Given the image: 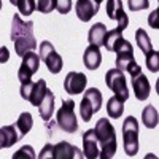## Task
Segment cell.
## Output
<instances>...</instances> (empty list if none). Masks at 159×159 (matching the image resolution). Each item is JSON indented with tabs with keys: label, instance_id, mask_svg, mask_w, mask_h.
<instances>
[{
	"label": "cell",
	"instance_id": "obj_1",
	"mask_svg": "<svg viewBox=\"0 0 159 159\" xmlns=\"http://www.w3.org/2000/svg\"><path fill=\"white\" fill-rule=\"evenodd\" d=\"M11 42L15 43V51L18 56H24L29 51H35L37 40L34 37V22L22 21L19 15L13 16L11 22Z\"/></svg>",
	"mask_w": 159,
	"mask_h": 159
},
{
	"label": "cell",
	"instance_id": "obj_2",
	"mask_svg": "<svg viewBox=\"0 0 159 159\" xmlns=\"http://www.w3.org/2000/svg\"><path fill=\"white\" fill-rule=\"evenodd\" d=\"M96 137L99 142V157L100 159H111L116 153L118 143H116V132L113 124L107 118H100L96 127Z\"/></svg>",
	"mask_w": 159,
	"mask_h": 159
},
{
	"label": "cell",
	"instance_id": "obj_3",
	"mask_svg": "<svg viewBox=\"0 0 159 159\" xmlns=\"http://www.w3.org/2000/svg\"><path fill=\"white\" fill-rule=\"evenodd\" d=\"M115 54H116V62H115L116 69H119L121 72H127L129 75H135L142 72L140 65L134 59V48L127 40H123L119 43V46L115 49Z\"/></svg>",
	"mask_w": 159,
	"mask_h": 159
},
{
	"label": "cell",
	"instance_id": "obj_4",
	"mask_svg": "<svg viewBox=\"0 0 159 159\" xmlns=\"http://www.w3.org/2000/svg\"><path fill=\"white\" fill-rule=\"evenodd\" d=\"M123 143L127 156L139 153V121L134 116H127L123 123Z\"/></svg>",
	"mask_w": 159,
	"mask_h": 159
},
{
	"label": "cell",
	"instance_id": "obj_5",
	"mask_svg": "<svg viewBox=\"0 0 159 159\" xmlns=\"http://www.w3.org/2000/svg\"><path fill=\"white\" fill-rule=\"evenodd\" d=\"M56 119H57L59 127L64 132H67V134H73V132L78 130V119L75 115V102L72 99L62 102L61 108L57 110Z\"/></svg>",
	"mask_w": 159,
	"mask_h": 159
},
{
	"label": "cell",
	"instance_id": "obj_6",
	"mask_svg": "<svg viewBox=\"0 0 159 159\" xmlns=\"http://www.w3.org/2000/svg\"><path fill=\"white\" fill-rule=\"evenodd\" d=\"M105 83L110 88V91L115 92V96L126 102L129 99V89H127V81L124 73L119 69H110L107 73H105Z\"/></svg>",
	"mask_w": 159,
	"mask_h": 159
},
{
	"label": "cell",
	"instance_id": "obj_7",
	"mask_svg": "<svg viewBox=\"0 0 159 159\" xmlns=\"http://www.w3.org/2000/svg\"><path fill=\"white\" fill-rule=\"evenodd\" d=\"M46 91H48V86H46L45 80H38L37 83H32V80H30V81L21 84L19 94H21V97L24 100L30 102L34 107H38V105L42 103Z\"/></svg>",
	"mask_w": 159,
	"mask_h": 159
},
{
	"label": "cell",
	"instance_id": "obj_8",
	"mask_svg": "<svg viewBox=\"0 0 159 159\" xmlns=\"http://www.w3.org/2000/svg\"><path fill=\"white\" fill-rule=\"evenodd\" d=\"M38 56H40V59L46 64V69L51 73H59L62 70L64 61H62L61 54L54 49V46H52L49 42H42V43H40Z\"/></svg>",
	"mask_w": 159,
	"mask_h": 159
},
{
	"label": "cell",
	"instance_id": "obj_9",
	"mask_svg": "<svg viewBox=\"0 0 159 159\" xmlns=\"http://www.w3.org/2000/svg\"><path fill=\"white\" fill-rule=\"evenodd\" d=\"M38 67H40V56L37 54L35 51H29L27 54H24L21 67L18 70V80L21 81V84L30 81L32 75L37 73Z\"/></svg>",
	"mask_w": 159,
	"mask_h": 159
},
{
	"label": "cell",
	"instance_id": "obj_10",
	"mask_svg": "<svg viewBox=\"0 0 159 159\" xmlns=\"http://www.w3.org/2000/svg\"><path fill=\"white\" fill-rule=\"evenodd\" d=\"M86 84H88V78L81 72H70L64 80V89L70 96L81 94L86 89Z\"/></svg>",
	"mask_w": 159,
	"mask_h": 159
},
{
	"label": "cell",
	"instance_id": "obj_11",
	"mask_svg": "<svg viewBox=\"0 0 159 159\" xmlns=\"http://www.w3.org/2000/svg\"><path fill=\"white\" fill-rule=\"evenodd\" d=\"M52 159H83L84 154L69 142H59L51 148Z\"/></svg>",
	"mask_w": 159,
	"mask_h": 159
},
{
	"label": "cell",
	"instance_id": "obj_12",
	"mask_svg": "<svg viewBox=\"0 0 159 159\" xmlns=\"http://www.w3.org/2000/svg\"><path fill=\"white\" fill-rule=\"evenodd\" d=\"M107 15L110 19L118 22V29L124 30L129 25V18L124 13L121 0H107Z\"/></svg>",
	"mask_w": 159,
	"mask_h": 159
},
{
	"label": "cell",
	"instance_id": "obj_13",
	"mask_svg": "<svg viewBox=\"0 0 159 159\" xmlns=\"http://www.w3.org/2000/svg\"><path fill=\"white\" fill-rule=\"evenodd\" d=\"M99 7L100 5L96 2V0H76L75 11H76L78 19L83 21V22H89L92 18L97 15Z\"/></svg>",
	"mask_w": 159,
	"mask_h": 159
},
{
	"label": "cell",
	"instance_id": "obj_14",
	"mask_svg": "<svg viewBox=\"0 0 159 159\" xmlns=\"http://www.w3.org/2000/svg\"><path fill=\"white\" fill-rule=\"evenodd\" d=\"M132 76V89H134V94L137 100H147L150 97V92H151V86L148 78L145 76L142 72L135 73V75H130Z\"/></svg>",
	"mask_w": 159,
	"mask_h": 159
},
{
	"label": "cell",
	"instance_id": "obj_15",
	"mask_svg": "<svg viewBox=\"0 0 159 159\" xmlns=\"http://www.w3.org/2000/svg\"><path fill=\"white\" fill-rule=\"evenodd\" d=\"M83 154L88 159L99 157V142L94 129H89L83 134Z\"/></svg>",
	"mask_w": 159,
	"mask_h": 159
},
{
	"label": "cell",
	"instance_id": "obj_16",
	"mask_svg": "<svg viewBox=\"0 0 159 159\" xmlns=\"http://www.w3.org/2000/svg\"><path fill=\"white\" fill-rule=\"evenodd\" d=\"M19 140H21V135L18 132L16 124L0 127V150L13 147V145H15L16 142H19Z\"/></svg>",
	"mask_w": 159,
	"mask_h": 159
},
{
	"label": "cell",
	"instance_id": "obj_17",
	"mask_svg": "<svg viewBox=\"0 0 159 159\" xmlns=\"http://www.w3.org/2000/svg\"><path fill=\"white\" fill-rule=\"evenodd\" d=\"M83 62L86 65V69L89 70H96L100 67L102 64V52L99 49V46L94 45H89L84 51V56H83Z\"/></svg>",
	"mask_w": 159,
	"mask_h": 159
},
{
	"label": "cell",
	"instance_id": "obj_18",
	"mask_svg": "<svg viewBox=\"0 0 159 159\" xmlns=\"http://www.w3.org/2000/svg\"><path fill=\"white\" fill-rule=\"evenodd\" d=\"M37 108H38L40 118H42L43 121H49L52 113H54V94H52L51 89L46 91V94H45L42 103H40Z\"/></svg>",
	"mask_w": 159,
	"mask_h": 159
},
{
	"label": "cell",
	"instance_id": "obj_19",
	"mask_svg": "<svg viewBox=\"0 0 159 159\" xmlns=\"http://www.w3.org/2000/svg\"><path fill=\"white\" fill-rule=\"evenodd\" d=\"M107 32H108V29H107V25H105V24H102V22L94 24L89 29V34H88L89 45H94V46H99V48L103 46V40H105Z\"/></svg>",
	"mask_w": 159,
	"mask_h": 159
},
{
	"label": "cell",
	"instance_id": "obj_20",
	"mask_svg": "<svg viewBox=\"0 0 159 159\" xmlns=\"http://www.w3.org/2000/svg\"><path fill=\"white\" fill-rule=\"evenodd\" d=\"M123 40H124V37H123V30H119V29L116 27V29L107 32V35H105V40H103V46L107 48L108 51L115 52V49L119 46V43H121Z\"/></svg>",
	"mask_w": 159,
	"mask_h": 159
},
{
	"label": "cell",
	"instance_id": "obj_21",
	"mask_svg": "<svg viewBox=\"0 0 159 159\" xmlns=\"http://www.w3.org/2000/svg\"><path fill=\"white\" fill-rule=\"evenodd\" d=\"M142 123L147 126L148 129H154L159 123V115L157 110L153 107V105H147L142 111Z\"/></svg>",
	"mask_w": 159,
	"mask_h": 159
},
{
	"label": "cell",
	"instance_id": "obj_22",
	"mask_svg": "<svg viewBox=\"0 0 159 159\" xmlns=\"http://www.w3.org/2000/svg\"><path fill=\"white\" fill-rule=\"evenodd\" d=\"M34 126V118L29 111H24L19 115L18 118V121H16V127H18V132H19V135L21 139L25 135V134H29V130L32 129Z\"/></svg>",
	"mask_w": 159,
	"mask_h": 159
},
{
	"label": "cell",
	"instance_id": "obj_23",
	"mask_svg": "<svg viewBox=\"0 0 159 159\" xmlns=\"http://www.w3.org/2000/svg\"><path fill=\"white\" fill-rule=\"evenodd\" d=\"M123 111H124V102L119 100L116 96L110 97L108 102H107V113H108V116L118 119V118H121Z\"/></svg>",
	"mask_w": 159,
	"mask_h": 159
},
{
	"label": "cell",
	"instance_id": "obj_24",
	"mask_svg": "<svg viewBox=\"0 0 159 159\" xmlns=\"http://www.w3.org/2000/svg\"><path fill=\"white\" fill-rule=\"evenodd\" d=\"M84 97H86V99L89 100V103L92 105L94 113L100 110V107H102V92H100L97 88H89V89H86Z\"/></svg>",
	"mask_w": 159,
	"mask_h": 159
},
{
	"label": "cell",
	"instance_id": "obj_25",
	"mask_svg": "<svg viewBox=\"0 0 159 159\" xmlns=\"http://www.w3.org/2000/svg\"><path fill=\"white\" fill-rule=\"evenodd\" d=\"M135 40H137V45H139V48H140V51L143 52V54H147V52H150L153 49L151 40H150L148 34L145 32L143 29H139L135 32Z\"/></svg>",
	"mask_w": 159,
	"mask_h": 159
},
{
	"label": "cell",
	"instance_id": "obj_26",
	"mask_svg": "<svg viewBox=\"0 0 159 159\" xmlns=\"http://www.w3.org/2000/svg\"><path fill=\"white\" fill-rule=\"evenodd\" d=\"M145 57H147V67H148V70L156 73L159 70V52L156 49H151L150 52L145 54Z\"/></svg>",
	"mask_w": 159,
	"mask_h": 159
},
{
	"label": "cell",
	"instance_id": "obj_27",
	"mask_svg": "<svg viewBox=\"0 0 159 159\" xmlns=\"http://www.w3.org/2000/svg\"><path fill=\"white\" fill-rule=\"evenodd\" d=\"M80 115H81L83 121H86V123H89L92 115H94V108H92V105L89 103V100L86 97H83V100L80 102Z\"/></svg>",
	"mask_w": 159,
	"mask_h": 159
},
{
	"label": "cell",
	"instance_id": "obj_28",
	"mask_svg": "<svg viewBox=\"0 0 159 159\" xmlns=\"http://www.w3.org/2000/svg\"><path fill=\"white\" fill-rule=\"evenodd\" d=\"M34 5H35V10H38L40 13H45V15L51 13L56 8L54 0H34Z\"/></svg>",
	"mask_w": 159,
	"mask_h": 159
},
{
	"label": "cell",
	"instance_id": "obj_29",
	"mask_svg": "<svg viewBox=\"0 0 159 159\" xmlns=\"http://www.w3.org/2000/svg\"><path fill=\"white\" fill-rule=\"evenodd\" d=\"M16 7H18L19 13H21V15H24V16H30L32 13L35 11L34 0H18Z\"/></svg>",
	"mask_w": 159,
	"mask_h": 159
},
{
	"label": "cell",
	"instance_id": "obj_30",
	"mask_svg": "<svg viewBox=\"0 0 159 159\" xmlns=\"http://www.w3.org/2000/svg\"><path fill=\"white\" fill-rule=\"evenodd\" d=\"M21 157H25V159H35V153H34V148L25 145L21 150H18L15 154H13V159H21Z\"/></svg>",
	"mask_w": 159,
	"mask_h": 159
},
{
	"label": "cell",
	"instance_id": "obj_31",
	"mask_svg": "<svg viewBox=\"0 0 159 159\" xmlns=\"http://www.w3.org/2000/svg\"><path fill=\"white\" fill-rule=\"evenodd\" d=\"M150 7L148 0H129V10L130 11H140V10H147Z\"/></svg>",
	"mask_w": 159,
	"mask_h": 159
},
{
	"label": "cell",
	"instance_id": "obj_32",
	"mask_svg": "<svg viewBox=\"0 0 159 159\" xmlns=\"http://www.w3.org/2000/svg\"><path fill=\"white\" fill-rule=\"evenodd\" d=\"M54 3H56V10L61 15H67L72 10V0H54Z\"/></svg>",
	"mask_w": 159,
	"mask_h": 159
},
{
	"label": "cell",
	"instance_id": "obj_33",
	"mask_svg": "<svg viewBox=\"0 0 159 159\" xmlns=\"http://www.w3.org/2000/svg\"><path fill=\"white\" fill-rule=\"evenodd\" d=\"M157 10H154L153 13H151V15L148 16V22H150V25H151V27H154V29H157L159 27V22H157Z\"/></svg>",
	"mask_w": 159,
	"mask_h": 159
},
{
	"label": "cell",
	"instance_id": "obj_34",
	"mask_svg": "<svg viewBox=\"0 0 159 159\" xmlns=\"http://www.w3.org/2000/svg\"><path fill=\"white\" fill-rule=\"evenodd\" d=\"M10 59V51L7 46H2L0 48V64H3V62H8Z\"/></svg>",
	"mask_w": 159,
	"mask_h": 159
},
{
	"label": "cell",
	"instance_id": "obj_35",
	"mask_svg": "<svg viewBox=\"0 0 159 159\" xmlns=\"http://www.w3.org/2000/svg\"><path fill=\"white\" fill-rule=\"evenodd\" d=\"M10 3H11V5H15V7H16V3H18V0H10Z\"/></svg>",
	"mask_w": 159,
	"mask_h": 159
},
{
	"label": "cell",
	"instance_id": "obj_36",
	"mask_svg": "<svg viewBox=\"0 0 159 159\" xmlns=\"http://www.w3.org/2000/svg\"><path fill=\"white\" fill-rule=\"evenodd\" d=\"M96 2H97V3H99V5H100V3H102V0H96Z\"/></svg>",
	"mask_w": 159,
	"mask_h": 159
},
{
	"label": "cell",
	"instance_id": "obj_37",
	"mask_svg": "<svg viewBox=\"0 0 159 159\" xmlns=\"http://www.w3.org/2000/svg\"><path fill=\"white\" fill-rule=\"evenodd\" d=\"M0 10H2V0H0Z\"/></svg>",
	"mask_w": 159,
	"mask_h": 159
}]
</instances>
